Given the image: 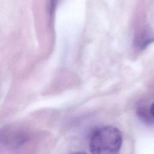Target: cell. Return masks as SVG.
<instances>
[{
    "mask_svg": "<svg viewBox=\"0 0 154 154\" xmlns=\"http://www.w3.org/2000/svg\"><path fill=\"white\" fill-rule=\"evenodd\" d=\"M122 141L120 130L114 126L107 125L98 127L92 131L88 145L93 153H115L120 149Z\"/></svg>",
    "mask_w": 154,
    "mask_h": 154,
    "instance_id": "6da1fadb",
    "label": "cell"
},
{
    "mask_svg": "<svg viewBox=\"0 0 154 154\" xmlns=\"http://www.w3.org/2000/svg\"><path fill=\"white\" fill-rule=\"evenodd\" d=\"M154 41V35L151 31H145L135 38V44L141 49L146 48Z\"/></svg>",
    "mask_w": 154,
    "mask_h": 154,
    "instance_id": "7a4b0ae2",
    "label": "cell"
},
{
    "mask_svg": "<svg viewBox=\"0 0 154 154\" xmlns=\"http://www.w3.org/2000/svg\"><path fill=\"white\" fill-rule=\"evenodd\" d=\"M60 0H51V12H52L56 8L58 3Z\"/></svg>",
    "mask_w": 154,
    "mask_h": 154,
    "instance_id": "3957f363",
    "label": "cell"
},
{
    "mask_svg": "<svg viewBox=\"0 0 154 154\" xmlns=\"http://www.w3.org/2000/svg\"><path fill=\"white\" fill-rule=\"evenodd\" d=\"M150 113L152 117L154 118V103L152 105L151 108H150Z\"/></svg>",
    "mask_w": 154,
    "mask_h": 154,
    "instance_id": "277c9868",
    "label": "cell"
}]
</instances>
